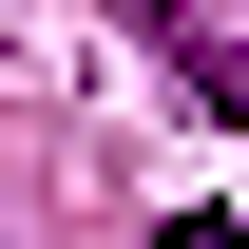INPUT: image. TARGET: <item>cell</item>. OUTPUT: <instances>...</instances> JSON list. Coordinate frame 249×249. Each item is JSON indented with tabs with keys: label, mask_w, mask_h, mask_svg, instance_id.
Returning <instances> with one entry per match:
<instances>
[{
	"label": "cell",
	"mask_w": 249,
	"mask_h": 249,
	"mask_svg": "<svg viewBox=\"0 0 249 249\" xmlns=\"http://www.w3.org/2000/svg\"><path fill=\"white\" fill-rule=\"evenodd\" d=\"M115 19H134V38H154V58H173L192 96H211V115H230V134H249V58H230V38H211V19H192V0H115Z\"/></svg>",
	"instance_id": "cell-1"
},
{
	"label": "cell",
	"mask_w": 249,
	"mask_h": 249,
	"mask_svg": "<svg viewBox=\"0 0 249 249\" xmlns=\"http://www.w3.org/2000/svg\"><path fill=\"white\" fill-rule=\"evenodd\" d=\"M154 249H249V230H230V211H173V230H154Z\"/></svg>",
	"instance_id": "cell-2"
}]
</instances>
